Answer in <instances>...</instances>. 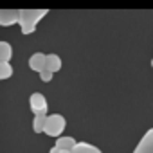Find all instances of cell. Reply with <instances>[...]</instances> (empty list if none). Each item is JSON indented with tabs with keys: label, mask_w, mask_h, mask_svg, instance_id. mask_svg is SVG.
Segmentation results:
<instances>
[{
	"label": "cell",
	"mask_w": 153,
	"mask_h": 153,
	"mask_svg": "<svg viewBox=\"0 0 153 153\" xmlns=\"http://www.w3.org/2000/svg\"><path fill=\"white\" fill-rule=\"evenodd\" d=\"M18 24V9H0V27H11Z\"/></svg>",
	"instance_id": "obj_5"
},
{
	"label": "cell",
	"mask_w": 153,
	"mask_h": 153,
	"mask_svg": "<svg viewBox=\"0 0 153 153\" xmlns=\"http://www.w3.org/2000/svg\"><path fill=\"white\" fill-rule=\"evenodd\" d=\"M29 108L34 115H47L49 112V103L42 92H33L29 96Z\"/></svg>",
	"instance_id": "obj_3"
},
{
	"label": "cell",
	"mask_w": 153,
	"mask_h": 153,
	"mask_svg": "<svg viewBox=\"0 0 153 153\" xmlns=\"http://www.w3.org/2000/svg\"><path fill=\"white\" fill-rule=\"evenodd\" d=\"M151 67H153V58H151Z\"/></svg>",
	"instance_id": "obj_15"
},
{
	"label": "cell",
	"mask_w": 153,
	"mask_h": 153,
	"mask_svg": "<svg viewBox=\"0 0 153 153\" xmlns=\"http://www.w3.org/2000/svg\"><path fill=\"white\" fill-rule=\"evenodd\" d=\"M45 70H49V72H52V74H56V72H59L61 70V58L58 56V54H45Z\"/></svg>",
	"instance_id": "obj_8"
},
{
	"label": "cell",
	"mask_w": 153,
	"mask_h": 153,
	"mask_svg": "<svg viewBox=\"0 0 153 153\" xmlns=\"http://www.w3.org/2000/svg\"><path fill=\"white\" fill-rule=\"evenodd\" d=\"M78 142L74 137H70V135H67V137H58L56 139V144H54V148H58V149H61V151H70L72 148H74V144Z\"/></svg>",
	"instance_id": "obj_9"
},
{
	"label": "cell",
	"mask_w": 153,
	"mask_h": 153,
	"mask_svg": "<svg viewBox=\"0 0 153 153\" xmlns=\"http://www.w3.org/2000/svg\"><path fill=\"white\" fill-rule=\"evenodd\" d=\"M11 58H13V47H11V43L0 40V61L11 63Z\"/></svg>",
	"instance_id": "obj_10"
},
{
	"label": "cell",
	"mask_w": 153,
	"mask_h": 153,
	"mask_svg": "<svg viewBox=\"0 0 153 153\" xmlns=\"http://www.w3.org/2000/svg\"><path fill=\"white\" fill-rule=\"evenodd\" d=\"M43 124H45V115H34V119H33V131L34 133H43Z\"/></svg>",
	"instance_id": "obj_12"
},
{
	"label": "cell",
	"mask_w": 153,
	"mask_h": 153,
	"mask_svg": "<svg viewBox=\"0 0 153 153\" xmlns=\"http://www.w3.org/2000/svg\"><path fill=\"white\" fill-rule=\"evenodd\" d=\"M131 153H153V128L146 130V133L140 137Z\"/></svg>",
	"instance_id": "obj_4"
},
{
	"label": "cell",
	"mask_w": 153,
	"mask_h": 153,
	"mask_svg": "<svg viewBox=\"0 0 153 153\" xmlns=\"http://www.w3.org/2000/svg\"><path fill=\"white\" fill-rule=\"evenodd\" d=\"M40 74V79L43 81V83H49V81H52V78H54V74L52 72H49V70H42V72H38Z\"/></svg>",
	"instance_id": "obj_13"
},
{
	"label": "cell",
	"mask_w": 153,
	"mask_h": 153,
	"mask_svg": "<svg viewBox=\"0 0 153 153\" xmlns=\"http://www.w3.org/2000/svg\"><path fill=\"white\" fill-rule=\"evenodd\" d=\"M13 67L11 63H6V61H0V81H4V79H9L11 76H13Z\"/></svg>",
	"instance_id": "obj_11"
},
{
	"label": "cell",
	"mask_w": 153,
	"mask_h": 153,
	"mask_svg": "<svg viewBox=\"0 0 153 153\" xmlns=\"http://www.w3.org/2000/svg\"><path fill=\"white\" fill-rule=\"evenodd\" d=\"M68 153H103L97 146L90 144V142H85V140H78L74 144V148L68 151Z\"/></svg>",
	"instance_id": "obj_6"
},
{
	"label": "cell",
	"mask_w": 153,
	"mask_h": 153,
	"mask_svg": "<svg viewBox=\"0 0 153 153\" xmlns=\"http://www.w3.org/2000/svg\"><path fill=\"white\" fill-rule=\"evenodd\" d=\"M29 68L33 72H42L45 68V54L43 52H34L29 58Z\"/></svg>",
	"instance_id": "obj_7"
},
{
	"label": "cell",
	"mask_w": 153,
	"mask_h": 153,
	"mask_svg": "<svg viewBox=\"0 0 153 153\" xmlns=\"http://www.w3.org/2000/svg\"><path fill=\"white\" fill-rule=\"evenodd\" d=\"M67 126V121L61 114H47L45 115V124H43V133L49 137H61L63 130Z\"/></svg>",
	"instance_id": "obj_2"
},
{
	"label": "cell",
	"mask_w": 153,
	"mask_h": 153,
	"mask_svg": "<svg viewBox=\"0 0 153 153\" xmlns=\"http://www.w3.org/2000/svg\"><path fill=\"white\" fill-rule=\"evenodd\" d=\"M49 153H68V151H61V149H58V148H54V146H52V148L49 149Z\"/></svg>",
	"instance_id": "obj_14"
},
{
	"label": "cell",
	"mask_w": 153,
	"mask_h": 153,
	"mask_svg": "<svg viewBox=\"0 0 153 153\" xmlns=\"http://www.w3.org/2000/svg\"><path fill=\"white\" fill-rule=\"evenodd\" d=\"M49 9H18V25L22 34H33L38 24L47 16Z\"/></svg>",
	"instance_id": "obj_1"
}]
</instances>
